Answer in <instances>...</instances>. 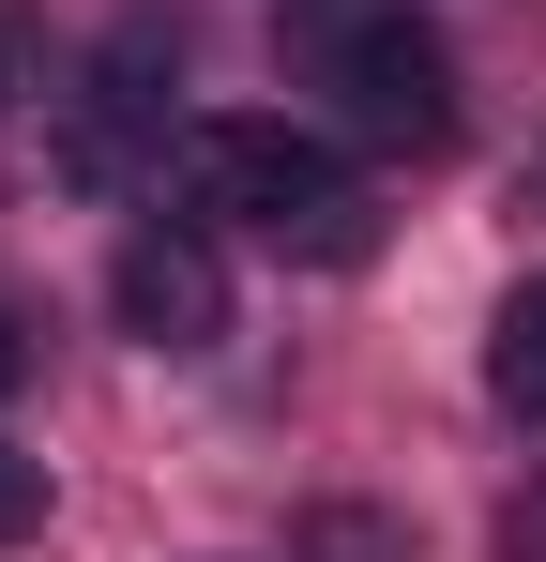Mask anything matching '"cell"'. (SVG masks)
Segmentation results:
<instances>
[{"label":"cell","mask_w":546,"mask_h":562,"mask_svg":"<svg viewBox=\"0 0 546 562\" xmlns=\"http://www.w3.org/2000/svg\"><path fill=\"white\" fill-rule=\"evenodd\" d=\"M288 46H304V77L350 106L379 153H441L455 137V46L410 0H288Z\"/></svg>","instance_id":"6da1fadb"},{"label":"cell","mask_w":546,"mask_h":562,"mask_svg":"<svg viewBox=\"0 0 546 562\" xmlns=\"http://www.w3.org/2000/svg\"><path fill=\"white\" fill-rule=\"evenodd\" d=\"M182 183H197V213H243V228H273V244H319V259H350V244H364L350 168H334L304 122H259V106L182 122Z\"/></svg>","instance_id":"7a4b0ae2"},{"label":"cell","mask_w":546,"mask_h":562,"mask_svg":"<svg viewBox=\"0 0 546 562\" xmlns=\"http://www.w3.org/2000/svg\"><path fill=\"white\" fill-rule=\"evenodd\" d=\"M106 304H122V335L137 350H213L228 335V259H213V228H122V259H106Z\"/></svg>","instance_id":"3957f363"},{"label":"cell","mask_w":546,"mask_h":562,"mask_svg":"<svg viewBox=\"0 0 546 562\" xmlns=\"http://www.w3.org/2000/svg\"><path fill=\"white\" fill-rule=\"evenodd\" d=\"M152 77H168V46H152V31H122V46L91 61V92L61 106V168H77V183H122V153L168 122V92H152Z\"/></svg>","instance_id":"277c9868"},{"label":"cell","mask_w":546,"mask_h":562,"mask_svg":"<svg viewBox=\"0 0 546 562\" xmlns=\"http://www.w3.org/2000/svg\"><path fill=\"white\" fill-rule=\"evenodd\" d=\"M486 395H501L516 426H546V274L501 289V319H486Z\"/></svg>","instance_id":"5b68a950"},{"label":"cell","mask_w":546,"mask_h":562,"mask_svg":"<svg viewBox=\"0 0 546 562\" xmlns=\"http://www.w3.org/2000/svg\"><path fill=\"white\" fill-rule=\"evenodd\" d=\"M304 562H410V517H379V502H319V517H304Z\"/></svg>","instance_id":"8992f818"},{"label":"cell","mask_w":546,"mask_h":562,"mask_svg":"<svg viewBox=\"0 0 546 562\" xmlns=\"http://www.w3.org/2000/svg\"><path fill=\"white\" fill-rule=\"evenodd\" d=\"M31 532H46V457L0 441V548H31Z\"/></svg>","instance_id":"52a82bcc"},{"label":"cell","mask_w":546,"mask_h":562,"mask_svg":"<svg viewBox=\"0 0 546 562\" xmlns=\"http://www.w3.org/2000/svg\"><path fill=\"white\" fill-rule=\"evenodd\" d=\"M31 92H46V31L0 0V106H31Z\"/></svg>","instance_id":"ba28073f"},{"label":"cell","mask_w":546,"mask_h":562,"mask_svg":"<svg viewBox=\"0 0 546 562\" xmlns=\"http://www.w3.org/2000/svg\"><path fill=\"white\" fill-rule=\"evenodd\" d=\"M501 562H546V471L516 486V502H501Z\"/></svg>","instance_id":"9c48e42d"},{"label":"cell","mask_w":546,"mask_h":562,"mask_svg":"<svg viewBox=\"0 0 546 562\" xmlns=\"http://www.w3.org/2000/svg\"><path fill=\"white\" fill-rule=\"evenodd\" d=\"M15 380H31V335H15V304H0V395H15Z\"/></svg>","instance_id":"30bf717a"}]
</instances>
